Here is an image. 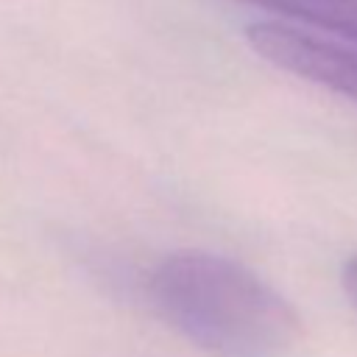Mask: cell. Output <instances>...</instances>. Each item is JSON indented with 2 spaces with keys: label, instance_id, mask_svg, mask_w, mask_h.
Listing matches in <instances>:
<instances>
[{
  "label": "cell",
  "instance_id": "6da1fadb",
  "mask_svg": "<svg viewBox=\"0 0 357 357\" xmlns=\"http://www.w3.org/2000/svg\"><path fill=\"white\" fill-rule=\"evenodd\" d=\"M153 312L212 357H287L301 340L296 307L248 265L181 248L153 262L142 282Z\"/></svg>",
  "mask_w": 357,
  "mask_h": 357
},
{
  "label": "cell",
  "instance_id": "277c9868",
  "mask_svg": "<svg viewBox=\"0 0 357 357\" xmlns=\"http://www.w3.org/2000/svg\"><path fill=\"white\" fill-rule=\"evenodd\" d=\"M340 282H343V293L349 296V301H351V304H354V310H357V251L343 262Z\"/></svg>",
  "mask_w": 357,
  "mask_h": 357
},
{
  "label": "cell",
  "instance_id": "3957f363",
  "mask_svg": "<svg viewBox=\"0 0 357 357\" xmlns=\"http://www.w3.org/2000/svg\"><path fill=\"white\" fill-rule=\"evenodd\" d=\"M254 8L343 42L357 45V0H243Z\"/></svg>",
  "mask_w": 357,
  "mask_h": 357
},
{
  "label": "cell",
  "instance_id": "7a4b0ae2",
  "mask_svg": "<svg viewBox=\"0 0 357 357\" xmlns=\"http://www.w3.org/2000/svg\"><path fill=\"white\" fill-rule=\"evenodd\" d=\"M245 39L279 70L357 103V45L273 17L251 22Z\"/></svg>",
  "mask_w": 357,
  "mask_h": 357
}]
</instances>
